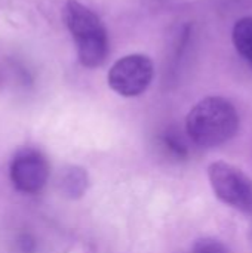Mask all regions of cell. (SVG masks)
<instances>
[{"instance_id":"cell-1","label":"cell","mask_w":252,"mask_h":253,"mask_svg":"<svg viewBox=\"0 0 252 253\" xmlns=\"http://www.w3.org/2000/svg\"><path fill=\"white\" fill-rule=\"evenodd\" d=\"M239 129V114L235 105L221 96L199 101L187 114L189 138L201 147H218L230 141Z\"/></svg>"},{"instance_id":"cell-2","label":"cell","mask_w":252,"mask_h":253,"mask_svg":"<svg viewBox=\"0 0 252 253\" xmlns=\"http://www.w3.org/2000/svg\"><path fill=\"white\" fill-rule=\"evenodd\" d=\"M62 19L70 31L79 62L86 68L101 67L110 52L108 33L100 16L77 0H67L62 7Z\"/></svg>"},{"instance_id":"cell-3","label":"cell","mask_w":252,"mask_h":253,"mask_svg":"<svg viewBox=\"0 0 252 253\" xmlns=\"http://www.w3.org/2000/svg\"><path fill=\"white\" fill-rule=\"evenodd\" d=\"M208 176L215 196L226 205L252 215V181L236 166L215 162L208 169Z\"/></svg>"},{"instance_id":"cell-4","label":"cell","mask_w":252,"mask_h":253,"mask_svg":"<svg viewBox=\"0 0 252 253\" xmlns=\"http://www.w3.org/2000/svg\"><path fill=\"white\" fill-rule=\"evenodd\" d=\"M154 76L151 59L143 53H131L117 59L108 70V86L119 95L132 98L144 93Z\"/></svg>"},{"instance_id":"cell-5","label":"cell","mask_w":252,"mask_h":253,"mask_svg":"<svg viewBox=\"0 0 252 253\" xmlns=\"http://www.w3.org/2000/svg\"><path fill=\"white\" fill-rule=\"evenodd\" d=\"M9 176L19 193L36 194L45 188L49 179L48 160L40 151L21 150L10 162Z\"/></svg>"},{"instance_id":"cell-6","label":"cell","mask_w":252,"mask_h":253,"mask_svg":"<svg viewBox=\"0 0 252 253\" xmlns=\"http://www.w3.org/2000/svg\"><path fill=\"white\" fill-rule=\"evenodd\" d=\"M232 40L238 53L252 64V16H244L236 21L232 31Z\"/></svg>"},{"instance_id":"cell-7","label":"cell","mask_w":252,"mask_h":253,"mask_svg":"<svg viewBox=\"0 0 252 253\" xmlns=\"http://www.w3.org/2000/svg\"><path fill=\"white\" fill-rule=\"evenodd\" d=\"M61 190L70 199H79L88 188V175L82 168H70L61 178Z\"/></svg>"},{"instance_id":"cell-8","label":"cell","mask_w":252,"mask_h":253,"mask_svg":"<svg viewBox=\"0 0 252 253\" xmlns=\"http://www.w3.org/2000/svg\"><path fill=\"white\" fill-rule=\"evenodd\" d=\"M162 144H163V147L171 153V154H174L175 157H180V159H183V157H186L187 156V145L183 142V139L178 136V133H175V132H166L163 136H162Z\"/></svg>"},{"instance_id":"cell-9","label":"cell","mask_w":252,"mask_h":253,"mask_svg":"<svg viewBox=\"0 0 252 253\" xmlns=\"http://www.w3.org/2000/svg\"><path fill=\"white\" fill-rule=\"evenodd\" d=\"M190 253H229L227 248L218 242V240H214V239H203V240H199Z\"/></svg>"}]
</instances>
